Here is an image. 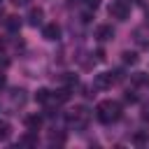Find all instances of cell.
<instances>
[{
  "instance_id": "obj_1",
  "label": "cell",
  "mask_w": 149,
  "mask_h": 149,
  "mask_svg": "<svg viewBox=\"0 0 149 149\" xmlns=\"http://www.w3.org/2000/svg\"><path fill=\"white\" fill-rule=\"evenodd\" d=\"M95 116H98V121H102V123H114V121L121 119V105H119L116 100H102V102H98V107H95Z\"/></svg>"
},
{
  "instance_id": "obj_2",
  "label": "cell",
  "mask_w": 149,
  "mask_h": 149,
  "mask_svg": "<svg viewBox=\"0 0 149 149\" xmlns=\"http://www.w3.org/2000/svg\"><path fill=\"white\" fill-rule=\"evenodd\" d=\"M88 119H91V114H88L86 107H74V109H70L68 116H65L68 128H72V130H84V128L88 126Z\"/></svg>"
},
{
  "instance_id": "obj_3",
  "label": "cell",
  "mask_w": 149,
  "mask_h": 149,
  "mask_svg": "<svg viewBox=\"0 0 149 149\" xmlns=\"http://www.w3.org/2000/svg\"><path fill=\"white\" fill-rule=\"evenodd\" d=\"M128 14H130V7H128V2H126V0H114V2L109 5V16H112V19L126 21V19H128Z\"/></svg>"
},
{
  "instance_id": "obj_4",
  "label": "cell",
  "mask_w": 149,
  "mask_h": 149,
  "mask_svg": "<svg viewBox=\"0 0 149 149\" xmlns=\"http://www.w3.org/2000/svg\"><path fill=\"white\" fill-rule=\"evenodd\" d=\"M119 81V72H100V74H95V88H112L114 84Z\"/></svg>"
},
{
  "instance_id": "obj_5",
  "label": "cell",
  "mask_w": 149,
  "mask_h": 149,
  "mask_svg": "<svg viewBox=\"0 0 149 149\" xmlns=\"http://www.w3.org/2000/svg\"><path fill=\"white\" fill-rule=\"evenodd\" d=\"M133 37L140 47H149V26H140L133 30Z\"/></svg>"
},
{
  "instance_id": "obj_6",
  "label": "cell",
  "mask_w": 149,
  "mask_h": 149,
  "mask_svg": "<svg viewBox=\"0 0 149 149\" xmlns=\"http://www.w3.org/2000/svg\"><path fill=\"white\" fill-rule=\"evenodd\" d=\"M42 35H44V40L54 42V40H58V37H61V28H58L56 23H47V26L42 28Z\"/></svg>"
},
{
  "instance_id": "obj_7",
  "label": "cell",
  "mask_w": 149,
  "mask_h": 149,
  "mask_svg": "<svg viewBox=\"0 0 149 149\" xmlns=\"http://www.w3.org/2000/svg\"><path fill=\"white\" fill-rule=\"evenodd\" d=\"M68 100H70V91L68 88H58V91H54L49 95V102H54V105H61V102H68Z\"/></svg>"
},
{
  "instance_id": "obj_8",
  "label": "cell",
  "mask_w": 149,
  "mask_h": 149,
  "mask_svg": "<svg viewBox=\"0 0 149 149\" xmlns=\"http://www.w3.org/2000/svg\"><path fill=\"white\" fill-rule=\"evenodd\" d=\"M42 19H44V12H42L40 7H33V9L28 12V23H30V26H40Z\"/></svg>"
},
{
  "instance_id": "obj_9",
  "label": "cell",
  "mask_w": 149,
  "mask_h": 149,
  "mask_svg": "<svg viewBox=\"0 0 149 149\" xmlns=\"http://www.w3.org/2000/svg\"><path fill=\"white\" fill-rule=\"evenodd\" d=\"M95 35H98V40H100V42H107V40H112V37H114V30H112V26H100Z\"/></svg>"
},
{
  "instance_id": "obj_10",
  "label": "cell",
  "mask_w": 149,
  "mask_h": 149,
  "mask_svg": "<svg viewBox=\"0 0 149 149\" xmlns=\"http://www.w3.org/2000/svg\"><path fill=\"white\" fill-rule=\"evenodd\" d=\"M42 126V116L40 114H30V116H26V128L28 130H37Z\"/></svg>"
},
{
  "instance_id": "obj_11",
  "label": "cell",
  "mask_w": 149,
  "mask_h": 149,
  "mask_svg": "<svg viewBox=\"0 0 149 149\" xmlns=\"http://www.w3.org/2000/svg\"><path fill=\"white\" fill-rule=\"evenodd\" d=\"M12 137V126H9V121H0V142H5V140H9Z\"/></svg>"
},
{
  "instance_id": "obj_12",
  "label": "cell",
  "mask_w": 149,
  "mask_h": 149,
  "mask_svg": "<svg viewBox=\"0 0 149 149\" xmlns=\"http://www.w3.org/2000/svg\"><path fill=\"white\" fill-rule=\"evenodd\" d=\"M5 23H7V28H9L12 33H16V30L21 28V19H19V16H7Z\"/></svg>"
},
{
  "instance_id": "obj_13",
  "label": "cell",
  "mask_w": 149,
  "mask_h": 149,
  "mask_svg": "<svg viewBox=\"0 0 149 149\" xmlns=\"http://www.w3.org/2000/svg\"><path fill=\"white\" fill-rule=\"evenodd\" d=\"M121 58H123L126 65H135V63H137V54H135V51H123Z\"/></svg>"
},
{
  "instance_id": "obj_14",
  "label": "cell",
  "mask_w": 149,
  "mask_h": 149,
  "mask_svg": "<svg viewBox=\"0 0 149 149\" xmlns=\"http://www.w3.org/2000/svg\"><path fill=\"white\" fill-rule=\"evenodd\" d=\"M49 95H51V93H49L47 88H37V93H35V100H37V102H49Z\"/></svg>"
},
{
  "instance_id": "obj_15",
  "label": "cell",
  "mask_w": 149,
  "mask_h": 149,
  "mask_svg": "<svg viewBox=\"0 0 149 149\" xmlns=\"http://www.w3.org/2000/svg\"><path fill=\"white\" fill-rule=\"evenodd\" d=\"M21 142H23V144H35V137H33V135H23Z\"/></svg>"
},
{
  "instance_id": "obj_16",
  "label": "cell",
  "mask_w": 149,
  "mask_h": 149,
  "mask_svg": "<svg viewBox=\"0 0 149 149\" xmlns=\"http://www.w3.org/2000/svg\"><path fill=\"white\" fill-rule=\"evenodd\" d=\"M84 2H86V7H88V9H95V7L100 5V0H84Z\"/></svg>"
},
{
  "instance_id": "obj_17",
  "label": "cell",
  "mask_w": 149,
  "mask_h": 149,
  "mask_svg": "<svg viewBox=\"0 0 149 149\" xmlns=\"http://www.w3.org/2000/svg\"><path fill=\"white\" fill-rule=\"evenodd\" d=\"M95 58H98V61H105V54H102V49H98V51H95Z\"/></svg>"
},
{
  "instance_id": "obj_18",
  "label": "cell",
  "mask_w": 149,
  "mask_h": 149,
  "mask_svg": "<svg viewBox=\"0 0 149 149\" xmlns=\"http://www.w3.org/2000/svg\"><path fill=\"white\" fill-rule=\"evenodd\" d=\"M5 84H7V77H5V74H0V88H5Z\"/></svg>"
},
{
  "instance_id": "obj_19",
  "label": "cell",
  "mask_w": 149,
  "mask_h": 149,
  "mask_svg": "<svg viewBox=\"0 0 149 149\" xmlns=\"http://www.w3.org/2000/svg\"><path fill=\"white\" fill-rule=\"evenodd\" d=\"M12 2H14V5H19V7H21V5H28V0H12Z\"/></svg>"
},
{
  "instance_id": "obj_20",
  "label": "cell",
  "mask_w": 149,
  "mask_h": 149,
  "mask_svg": "<svg viewBox=\"0 0 149 149\" xmlns=\"http://www.w3.org/2000/svg\"><path fill=\"white\" fill-rule=\"evenodd\" d=\"M68 2H70V5H72V2H77V0H68Z\"/></svg>"
}]
</instances>
